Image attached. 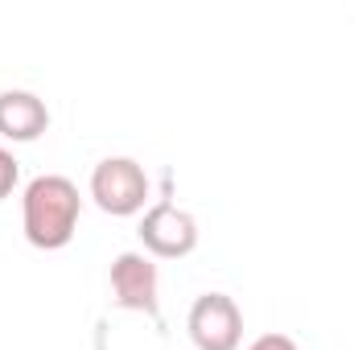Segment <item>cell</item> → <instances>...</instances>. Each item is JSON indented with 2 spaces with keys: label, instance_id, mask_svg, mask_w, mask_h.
Listing matches in <instances>:
<instances>
[{
  "label": "cell",
  "instance_id": "cell-1",
  "mask_svg": "<svg viewBox=\"0 0 354 350\" xmlns=\"http://www.w3.org/2000/svg\"><path fill=\"white\" fill-rule=\"evenodd\" d=\"M83 202H79V185L62 174H41L25 185L21 198V223H25V239L41 252H58L75 239Z\"/></svg>",
  "mask_w": 354,
  "mask_h": 350
},
{
  "label": "cell",
  "instance_id": "cell-8",
  "mask_svg": "<svg viewBox=\"0 0 354 350\" xmlns=\"http://www.w3.org/2000/svg\"><path fill=\"white\" fill-rule=\"evenodd\" d=\"M248 350H297V342H292L288 334H260Z\"/></svg>",
  "mask_w": 354,
  "mask_h": 350
},
{
  "label": "cell",
  "instance_id": "cell-3",
  "mask_svg": "<svg viewBox=\"0 0 354 350\" xmlns=\"http://www.w3.org/2000/svg\"><path fill=\"white\" fill-rule=\"evenodd\" d=\"M185 330L198 350H235L243 338V313L227 293H202L189 305Z\"/></svg>",
  "mask_w": 354,
  "mask_h": 350
},
{
  "label": "cell",
  "instance_id": "cell-7",
  "mask_svg": "<svg viewBox=\"0 0 354 350\" xmlns=\"http://www.w3.org/2000/svg\"><path fill=\"white\" fill-rule=\"evenodd\" d=\"M12 185H17V157L0 145V198H8Z\"/></svg>",
  "mask_w": 354,
  "mask_h": 350
},
{
  "label": "cell",
  "instance_id": "cell-6",
  "mask_svg": "<svg viewBox=\"0 0 354 350\" xmlns=\"http://www.w3.org/2000/svg\"><path fill=\"white\" fill-rule=\"evenodd\" d=\"M50 128V111L33 91H0V136L37 140Z\"/></svg>",
  "mask_w": 354,
  "mask_h": 350
},
{
  "label": "cell",
  "instance_id": "cell-4",
  "mask_svg": "<svg viewBox=\"0 0 354 350\" xmlns=\"http://www.w3.org/2000/svg\"><path fill=\"white\" fill-rule=\"evenodd\" d=\"M140 239L153 256L161 260H181L198 248V223L194 214H185L174 202H157L145 219H140Z\"/></svg>",
  "mask_w": 354,
  "mask_h": 350
},
{
  "label": "cell",
  "instance_id": "cell-2",
  "mask_svg": "<svg viewBox=\"0 0 354 350\" xmlns=\"http://www.w3.org/2000/svg\"><path fill=\"white\" fill-rule=\"evenodd\" d=\"M91 198L103 214H115V219L136 214L149 198V177L132 157H107L91 174Z\"/></svg>",
  "mask_w": 354,
  "mask_h": 350
},
{
  "label": "cell",
  "instance_id": "cell-5",
  "mask_svg": "<svg viewBox=\"0 0 354 350\" xmlns=\"http://www.w3.org/2000/svg\"><path fill=\"white\" fill-rule=\"evenodd\" d=\"M111 293L124 309L157 313V264L145 252H120L111 260Z\"/></svg>",
  "mask_w": 354,
  "mask_h": 350
}]
</instances>
